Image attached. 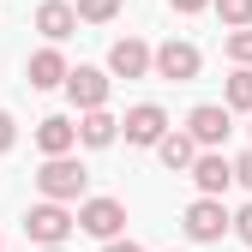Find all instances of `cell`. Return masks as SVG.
<instances>
[{
    "label": "cell",
    "instance_id": "6da1fadb",
    "mask_svg": "<svg viewBox=\"0 0 252 252\" xmlns=\"http://www.w3.org/2000/svg\"><path fill=\"white\" fill-rule=\"evenodd\" d=\"M84 162H72V156H48L42 162V174H36V186H42V198L48 204H72V198H84Z\"/></svg>",
    "mask_w": 252,
    "mask_h": 252
},
{
    "label": "cell",
    "instance_id": "7a4b0ae2",
    "mask_svg": "<svg viewBox=\"0 0 252 252\" xmlns=\"http://www.w3.org/2000/svg\"><path fill=\"white\" fill-rule=\"evenodd\" d=\"M198 66H204V54L192 48V42H162V48H150V72L156 78H168V84H192L198 78Z\"/></svg>",
    "mask_w": 252,
    "mask_h": 252
},
{
    "label": "cell",
    "instance_id": "3957f363",
    "mask_svg": "<svg viewBox=\"0 0 252 252\" xmlns=\"http://www.w3.org/2000/svg\"><path fill=\"white\" fill-rule=\"evenodd\" d=\"M78 222H72V210L66 204H30V216H24V234L36 240V246H66V234H72Z\"/></svg>",
    "mask_w": 252,
    "mask_h": 252
},
{
    "label": "cell",
    "instance_id": "277c9868",
    "mask_svg": "<svg viewBox=\"0 0 252 252\" xmlns=\"http://www.w3.org/2000/svg\"><path fill=\"white\" fill-rule=\"evenodd\" d=\"M72 222H78L84 234H96V240H120V228H126V204H120V198H84Z\"/></svg>",
    "mask_w": 252,
    "mask_h": 252
},
{
    "label": "cell",
    "instance_id": "5b68a950",
    "mask_svg": "<svg viewBox=\"0 0 252 252\" xmlns=\"http://www.w3.org/2000/svg\"><path fill=\"white\" fill-rule=\"evenodd\" d=\"M228 132H234V120H228V108H222V102H198L192 114H186V138H192L198 150H216Z\"/></svg>",
    "mask_w": 252,
    "mask_h": 252
},
{
    "label": "cell",
    "instance_id": "8992f818",
    "mask_svg": "<svg viewBox=\"0 0 252 252\" xmlns=\"http://www.w3.org/2000/svg\"><path fill=\"white\" fill-rule=\"evenodd\" d=\"M186 174H192L198 198H222L228 186H234V168H228V156H222V150H198V156H192V168H186Z\"/></svg>",
    "mask_w": 252,
    "mask_h": 252
},
{
    "label": "cell",
    "instance_id": "52a82bcc",
    "mask_svg": "<svg viewBox=\"0 0 252 252\" xmlns=\"http://www.w3.org/2000/svg\"><path fill=\"white\" fill-rule=\"evenodd\" d=\"M186 234H192V240H222L228 234L222 198H192V204H186Z\"/></svg>",
    "mask_w": 252,
    "mask_h": 252
},
{
    "label": "cell",
    "instance_id": "ba28073f",
    "mask_svg": "<svg viewBox=\"0 0 252 252\" xmlns=\"http://www.w3.org/2000/svg\"><path fill=\"white\" fill-rule=\"evenodd\" d=\"M66 96L90 114V108H108V72H96V66H72L66 72Z\"/></svg>",
    "mask_w": 252,
    "mask_h": 252
},
{
    "label": "cell",
    "instance_id": "9c48e42d",
    "mask_svg": "<svg viewBox=\"0 0 252 252\" xmlns=\"http://www.w3.org/2000/svg\"><path fill=\"white\" fill-rule=\"evenodd\" d=\"M126 144H162V132H168V114L156 108V102H138V108H126Z\"/></svg>",
    "mask_w": 252,
    "mask_h": 252
},
{
    "label": "cell",
    "instance_id": "30bf717a",
    "mask_svg": "<svg viewBox=\"0 0 252 252\" xmlns=\"http://www.w3.org/2000/svg\"><path fill=\"white\" fill-rule=\"evenodd\" d=\"M144 72H150V42L120 36V42L108 48V78H144Z\"/></svg>",
    "mask_w": 252,
    "mask_h": 252
},
{
    "label": "cell",
    "instance_id": "8fae6325",
    "mask_svg": "<svg viewBox=\"0 0 252 252\" xmlns=\"http://www.w3.org/2000/svg\"><path fill=\"white\" fill-rule=\"evenodd\" d=\"M36 144H42V156H72V144H78V120H66V114L36 120Z\"/></svg>",
    "mask_w": 252,
    "mask_h": 252
},
{
    "label": "cell",
    "instance_id": "7c38bea8",
    "mask_svg": "<svg viewBox=\"0 0 252 252\" xmlns=\"http://www.w3.org/2000/svg\"><path fill=\"white\" fill-rule=\"evenodd\" d=\"M36 30L48 42H66L72 30H78V18H72V0H42L36 6Z\"/></svg>",
    "mask_w": 252,
    "mask_h": 252
},
{
    "label": "cell",
    "instance_id": "4fadbf2b",
    "mask_svg": "<svg viewBox=\"0 0 252 252\" xmlns=\"http://www.w3.org/2000/svg\"><path fill=\"white\" fill-rule=\"evenodd\" d=\"M66 54H60V48H36V54H30V90H54V84H66Z\"/></svg>",
    "mask_w": 252,
    "mask_h": 252
},
{
    "label": "cell",
    "instance_id": "5bb4252c",
    "mask_svg": "<svg viewBox=\"0 0 252 252\" xmlns=\"http://www.w3.org/2000/svg\"><path fill=\"white\" fill-rule=\"evenodd\" d=\"M120 138V120L108 114V108H90L84 120H78V144H90V150H108Z\"/></svg>",
    "mask_w": 252,
    "mask_h": 252
},
{
    "label": "cell",
    "instance_id": "9a60e30c",
    "mask_svg": "<svg viewBox=\"0 0 252 252\" xmlns=\"http://www.w3.org/2000/svg\"><path fill=\"white\" fill-rule=\"evenodd\" d=\"M156 156H162V168H168V174H186V168H192V156H198V144L186 138V132H162Z\"/></svg>",
    "mask_w": 252,
    "mask_h": 252
},
{
    "label": "cell",
    "instance_id": "2e32d148",
    "mask_svg": "<svg viewBox=\"0 0 252 252\" xmlns=\"http://www.w3.org/2000/svg\"><path fill=\"white\" fill-rule=\"evenodd\" d=\"M222 108H246L252 114V66H234V78L222 90Z\"/></svg>",
    "mask_w": 252,
    "mask_h": 252
},
{
    "label": "cell",
    "instance_id": "e0dca14e",
    "mask_svg": "<svg viewBox=\"0 0 252 252\" xmlns=\"http://www.w3.org/2000/svg\"><path fill=\"white\" fill-rule=\"evenodd\" d=\"M120 12V0H72V18H84V24H108Z\"/></svg>",
    "mask_w": 252,
    "mask_h": 252
},
{
    "label": "cell",
    "instance_id": "ac0fdd59",
    "mask_svg": "<svg viewBox=\"0 0 252 252\" xmlns=\"http://www.w3.org/2000/svg\"><path fill=\"white\" fill-rule=\"evenodd\" d=\"M210 6L222 12V24H228V30H246V24H252V0H210Z\"/></svg>",
    "mask_w": 252,
    "mask_h": 252
},
{
    "label": "cell",
    "instance_id": "d6986e66",
    "mask_svg": "<svg viewBox=\"0 0 252 252\" xmlns=\"http://www.w3.org/2000/svg\"><path fill=\"white\" fill-rule=\"evenodd\" d=\"M228 60H234V66H252V24L228 30Z\"/></svg>",
    "mask_w": 252,
    "mask_h": 252
},
{
    "label": "cell",
    "instance_id": "ffe728a7",
    "mask_svg": "<svg viewBox=\"0 0 252 252\" xmlns=\"http://www.w3.org/2000/svg\"><path fill=\"white\" fill-rule=\"evenodd\" d=\"M12 144H18V120L0 108V150H12Z\"/></svg>",
    "mask_w": 252,
    "mask_h": 252
},
{
    "label": "cell",
    "instance_id": "44dd1931",
    "mask_svg": "<svg viewBox=\"0 0 252 252\" xmlns=\"http://www.w3.org/2000/svg\"><path fill=\"white\" fill-rule=\"evenodd\" d=\"M228 168H234V180H240V186H246V192H252V150H246V156H234V162H228Z\"/></svg>",
    "mask_w": 252,
    "mask_h": 252
},
{
    "label": "cell",
    "instance_id": "7402d4cb",
    "mask_svg": "<svg viewBox=\"0 0 252 252\" xmlns=\"http://www.w3.org/2000/svg\"><path fill=\"white\" fill-rule=\"evenodd\" d=\"M228 228H234V234H240V240H246V246H252V204H246V210H240V216H228Z\"/></svg>",
    "mask_w": 252,
    "mask_h": 252
},
{
    "label": "cell",
    "instance_id": "603a6c76",
    "mask_svg": "<svg viewBox=\"0 0 252 252\" xmlns=\"http://www.w3.org/2000/svg\"><path fill=\"white\" fill-rule=\"evenodd\" d=\"M168 6H174V12H204L210 0H168Z\"/></svg>",
    "mask_w": 252,
    "mask_h": 252
},
{
    "label": "cell",
    "instance_id": "cb8c5ba5",
    "mask_svg": "<svg viewBox=\"0 0 252 252\" xmlns=\"http://www.w3.org/2000/svg\"><path fill=\"white\" fill-rule=\"evenodd\" d=\"M102 252H144V246H138V240H108Z\"/></svg>",
    "mask_w": 252,
    "mask_h": 252
},
{
    "label": "cell",
    "instance_id": "d4e9b609",
    "mask_svg": "<svg viewBox=\"0 0 252 252\" xmlns=\"http://www.w3.org/2000/svg\"><path fill=\"white\" fill-rule=\"evenodd\" d=\"M42 252H66V246H42Z\"/></svg>",
    "mask_w": 252,
    "mask_h": 252
}]
</instances>
